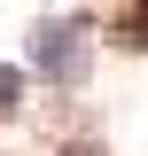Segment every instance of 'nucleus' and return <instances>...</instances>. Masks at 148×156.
Wrapping results in <instances>:
<instances>
[{"mask_svg": "<svg viewBox=\"0 0 148 156\" xmlns=\"http://www.w3.org/2000/svg\"><path fill=\"white\" fill-rule=\"evenodd\" d=\"M0 109H16V70H0Z\"/></svg>", "mask_w": 148, "mask_h": 156, "instance_id": "nucleus-2", "label": "nucleus"}, {"mask_svg": "<svg viewBox=\"0 0 148 156\" xmlns=\"http://www.w3.org/2000/svg\"><path fill=\"white\" fill-rule=\"evenodd\" d=\"M31 70L55 78V86L86 78V23H78V16H47V23L31 31Z\"/></svg>", "mask_w": 148, "mask_h": 156, "instance_id": "nucleus-1", "label": "nucleus"}]
</instances>
